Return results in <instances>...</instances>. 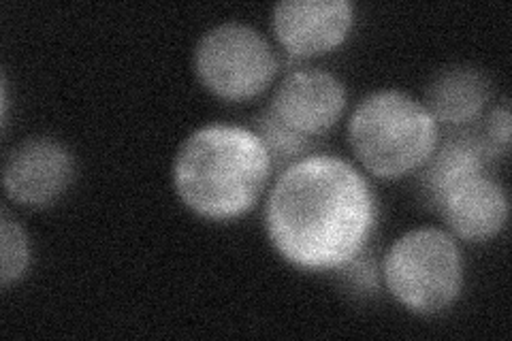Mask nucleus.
Instances as JSON below:
<instances>
[{
    "label": "nucleus",
    "mask_w": 512,
    "mask_h": 341,
    "mask_svg": "<svg viewBox=\"0 0 512 341\" xmlns=\"http://www.w3.org/2000/svg\"><path fill=\"white\" fill-rule=\"evenodd\" d=\"M384 282L416 314L446 310L461 292L463 261L455 239L442 229H416L384 256Z\"/></svg>",
    "instance_id": "4"
},
{
    "label": "nucleus",
    "mask_w": 512,
    "mask_h": 341,
    "mask_svg": "<svg viewBox=\"0 0 512 341\" xmlns=\"http://www.w3.org/2000/svg\"><path fill=\"white\" fill-rule=\"evenodd\" d=\"M269 173L271 156L259 135L244 126L210 124L182 143L173 184L199 216L229 220L252 209Z\"/></svg>",
    "instance_id": "2"
},
{
    "label": "nucleus",
    "mask_w": 512,
    "mask_h": 341,
    "mask_svg": "<svg viewBox=\"0 0 512 341\" xmlns=\"http://www.w3.org/2000/svg\"><path fill=\"white\" fill-rule=\"evenodd\" d=\"M483 133H485L491 148L495 150V154H498V156L508 154V148H510V107H508V101H502V105H498L489 113Z\"/></svg>",
    "instance_id": "14"
},
{
    "label": "nucleus",
    "mask_w": 512,
    "mask_h": 341,
    "mask_svg": "<svg viewBox=\"0 0 512 341\" xmlns=\"http://www.w3.org/2000/svg\"><path fill=\"white\" fill-rule=\"evenodd\" d=\"M483 128L459 126L448 135L440 150L429 156L421 175V197L429 209H438L444 192L470 175L485 173L495 160Z\"/></svg>",
    "instance_id": "10"
},
{
    "label": "nucleus",
    "mask_w": 512,
    "mask_h": 341,
    "mask_svg": "<svg viewBox=\"0 0 512 341\" xmlns=\"http://www.w3.org/2000/svg\"><path fill=\"white\" fill-rule=\"evenodd\" d=\"M252 124H254V133L259 135V139L265 143L271 160L284 169L291 167L293 162L312 154L318 145L316 139H308L295 133L293 128H288L282 120L274 116V111L269 107H265L259 116L252 120Z\"/></svg>",
    "instance_id": "12"
},
{
    "label": "nucleus",
    "mask_w": 512,
    "mask_h": 341,
    "mask_svg": "<svg viewBox=\"0 0 512 341\" xmlns=\"http://www.w3.org/2000/svg\"><path fill=\"white\" fill-rule=\"evenodd\" d=\"M376 201L350 162L316 154L286 167L269 194L265 226L276 250L301 269H340L363 252Z\"/></svg>",
    "instance_id": "1"
},
{
    "label": "nucleus",
    "mask_w": 512,
    "mask_h": 341,
    "mask_svg": "<svg viewBox=\"0 0 512 341\" xmlns=\"http://www.w3.org/2000/svg\"><path fill=\"white\" fill-rule=\"evenodd\" d=\"M438 211L457 237L487 241L502 231L508 218V199L504 188L485 171L448 188Z\"/></svg>",
    "instance_id": "9"
},
{
    "label": "nucleus",
    "mask_w": 512,
    "mask_h": 341,
    "mask_svg": "<svg viewBox=\"0 0 512 341\" xmlns=\"http://www.w3.org/2000/svg\"><path fill=\"white\" fill-rule=\"evenodd\" d=\"M489 101L485 75L472 67L440 71L427 86V109L436 122L446 126L472 124Z\"/></svg>",
    "instance_id": "11"
},
{
    "label": "nucleus",
    "mask_w": 512,
    "mask_h": 341,
    "mask_svg": "<svg viewBox=\"0 0 512 341\" xmlns=\"http://www.w3.org/2000/svg\"><path fill=\"white\" fill-rule=\"evenodd\" d=\"M0 237H3L0 239V254H3V273H0V280H3V286H9L11 282L20 280L28 267V239L22 226L9 216H3Z\"/></svg>",
    "instance_id": "13"
},
{
    "label": "nucleus",
    "mask_w": 512,
    "mask_h": 341,
    "mask_svg": "<svg viewBox=\"0 0 512 341\" xmlns=\"http://www.w3.org/2000/svg\"><path fill=\"white\" fill-rule=\"evenodd\" d=\"M201 84L229 101L261 94L278 73V58L259 30L246 24H220L205 32L195 52Z\"/></svg>",
    "instance_id": "5"
},
{
    "label": "nucleus",
    "mask_w": 512,
    "mask_h": 341,
    "mask_svg": "<svg viewBox=\"0 0 512 341\" xmlns=\"http://www.w3.org/2000/svg\"><path fill=\"white\" fill-rule=\"evenodd\" d=\"M274 32L295 58H310L338 47L352 26L348 0H286L274 7Z\"/></svg>",
    "instance_id": "8"
},
{
    "label": "nucleus",
    "mask_w": 512,
    "mask_h": 341,
    "mask_svg": "<svg viewBox=\"0 0 512 341\" xmlns=\"http://www.w3.org/2000/svg\"><path fill=\"white\" fill-rule=\"evenodd\" d=\"M73 156L54 139L37 137L20 143L5 160V192L15 203L45 207L73 180Z\"/></svg>",
    "instance_id": "7"
},
{
    "label": "nucleus",
    "mask_w": 512,
    "mask_h": 341,
    "mask_svg": "<svg viewBox=\"0 0 512 341\" xmlns=\"http://www.w3.org/2000/svg\"><path fill=\"white\" fill-rule=\"evenodd\" d=\"M267 107L295 133L318 141L342 118L346 88L327 71L301 69L282 79Z\"/></svg>",
    "instance_id": "6"
},
{
    "label": "nucleus",
    "mask_w": 512,
    "mask_h": 341,
    "mask_svg": "<svg viewBox=\"0 0 512 341\" xmlns=\"http://www.w3.org/2000/svg\"><path fill=\"white\" fill-rule=\"evenodd\" d=\"M348 139L361 165L384 180L423 167L438 148V122L429 109L399 90H378L357 105Z\"/></svg>",
    "instance_id": "3"
}]
</instances>
